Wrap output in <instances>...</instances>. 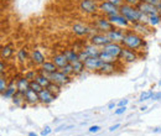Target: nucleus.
Listing matches in <instances>:
<instances>
[{"label":"nucleus","mask_w":161,"mask_h":136,"mask_svg":"<svg viewBox=\"0 0 161 136\" xmlns=\"http://www.w3.org/2000/svg\"><path fill=\"white\" fill-rule=\"evenodd\" d=\"M62 53L66 56V58L68 59L69 63H75L76 61H80L78 59V52H76L75 50H64Z\"/></svg>","instance_id":"b1692460"},{"label":"nucleus","mask_w":161,"mask_h":136,"mask_svg":"<svg viewBox=\"0 0 161 136\" xmlns=\"http://www.w3.org/2000/svg\"><path fill=\"white\" fill-rule=\"evenodd\" d=\"M102 64H103V61L99 57H89L84 62L86 69H88V71H99Z\"/></svg>","instance_id":"9d476101"},{"label":"nucleus","mask_w":161,"mask_h":136,"mask_svg":"<svg viewBox=\"0 0 161 136\" xmlns=\"http://www.w3.org/2000/svg\"><path fill=\"white\" fill-rule=\"evenodd\" d=\"M115 62H103L102 67L99 68V73L102 74H110L115 71Z\"/></svg>","instance_id":"412c9836"},{"label":"nucleus","mask_w":161,"mask_h":136,"mask_svg":"<svg viewBox=\"0 0 161 136\" xmlns=\"http://www.w3.org/2000/svg\"><path fill=\"white\" fill-rule=\"evenodd\" d=\"M13 55H14V50H13V47L10 45L1 47V57L3 58H10Z\"/></svg>","instance_id":"a878e982"},{"label":"nucleus","mask_w":161,"mask_h":136,"mask_svg":"<svg viewBox=\"0 0 161 136\" xmlns=\"http://www.w3.org/2000/svg\"><path fill=\"white\" fill-rule=\"evenodd\" d=\"M30 89H32V90L40 93L41 90L43 89V87L41 85L39 82H36V80H31V82H30Z\"/></svg>","instance_id":"473e14b6"},{"label":"nucleus","mask_w":161,"mask_h":136,"mask_svg":"<svg viewBox=\"0 0 161 136\" xmlns=\"http://www.w3.org/2000/svg\"><path fill=\"white\" fill-rule=\"evenodd\" d=\"M154 90H147V92H142L140 95V101H145V100H149V99H153V95H154Z\"/></svg>","instance_id":"72a5a7b5"},{"label":"nucleus","mask_w":161,"mask_h":136,"mask_svg":"<svg viewBox=\"0 0 161 136\" xmlns=\"http://www.w3.org/2000/svg\"><path fill=\"white\" fill-rule=\"evenodd\" d=\"M123 45L121 43H117V42H110L108 43L107 46L103 47V50L105 52H108L109 55H112L113 57H115L117 59L120 58V55H121V51H123Z\"/></svg>","instance_id":"39448f33"},{"label":"nucleus","mask_w":161,"mask_h":136,"mask_svg":"<svg viewBox=\"0 0 161 136\" xmlns=\"http://www.w3.org/2000/svg\"><path fill=\"white\" fill-rule=\"evenodd\" d=\"M154 133H161V128H156V129H154Z\"/></svg>","instance_id":"8fccbe9b"},{"label":"nucleus","mask_w":161,"mask_h":136,"mask_svg":"<svg viewBox=\"0 0 161 136\" xmlns=\"http://www.w3.org/2000/svg\"><path fill=\"white\" fill-rule=\"evenodd\" d=\"M105 1H109V3L114 4V5H115V6H118V8H120L121 5L124 4V0H105Z\"/></svg>","instance_id":"37998d69"},{"label":"nucleus","mask_w":161,"mask_h":136,"mask_svg":"<svg viewBox=\"0 0 161 136\" xmlns=\"http://www.w3.org/2000/svg\"><path fill=\"white\" fill-rule=\"evenodd\" d=\"M80 9L86 14H96L99 10V5L96 0H80Z\"/></svg>","instance_id":"7ed1b4c3"},{"label":"nucleus","mask_w":161,"mask_h":136,"mask_svg":"<svg viewBox=\"0 0 161 136\" xmlns=\"http://www.w3.org/2000/svg\"><path fill=\"white\" fill-rule=\"evenodd\" d=\"M119 13L130 24L139 22V19H140L141 15V11L139 10L138 6H131V5H128V4H123L121 5L120 8H119Z\"/></svg>","instance_id":"f03ea898"},{"label":"nucleus","mask_w":161,"mask_h":136,"mask_svg":"<svg viewBox=\"0 0 161 136\" xmlns=\"http://www.w3.org/2000/svg\"><path fill=\"white\" fill-rule=\"evenodd\" d=\"M16 93H18V87H16V84L13 82V83L9 84V87H8V89L4 92V94H1V97L4 98V99H13V98L15 97Z\"/></svg>","instance_id":"aec40b11"},{"label":"nucleus","mask_w":161,"mask_h":136,"mask_svg":"<svg viewBox=\"0 0 161 136\" xmlns=\"http://www.w3.org/2000/svg\"><path fill=\"white\" fill-rule=\"evenodd\" d=\"M138 8H139V10H140L141 13L146 14L147 16L160 14V10H159L156 6H154V5H151V4H149V3H146V1H144V0L139 4V6H138Z\"/></svg>","instance_id":"1a4fd4ad"},{"label":"nucleus","mask_w":161,"mask_h":136,"mask_svg":"<svg viewBox=\"0 0 161 136\" xmlns=\"http://www.w3.org/2000/svg\"><path fill=\"white\" fill-rule=\"evenodd\" d=\"M72 66H73L75 76H78V74H82V73H83V71L86 69L84 62H82V61H76L75 63H72Z\"/></svg>","instance_id":"393cba45"},{"label":"nucleus","mask_w":161,"mask_h":136,"mask_svg":"<svg viewBox=\"0 0 161 136\" xmlns=\"http://www.w3.org/2000/svg\"><path fill=\"white\" fill-rule=\"evenodd\" d=\"M108 19L110 20L114 25H119V26H123V27H126V26H129V24H130L128 20L121 15L120 13H119V14H115V15H112V16H109Z\"/></svg>","instance_id":"2eb2a0df"},{"label":"nucleus","mask_w":161,"mask_h":136,"mask_svg":"<svg viewBox=\"0 0 161 136\" xmlns=\"http://www.w3.org/2000/svg\"><path fill=\"white\" fill-rule=\"evenodd\" d=\"M129 103V100L128 99H123V100H120L119 103H118V106H126V104Z\"/></svg>","instance_id":"a18cd8bd"},{"label":"nucleus","mask_w":161,"mask_h":136,"mask_svg":"<svg viewBox=\"0 0 161 136\" xmlns=\"http://www.w3.org/2000/svg\"><path fill=\"white\" fill-rule=\"evenodd\" d=\"M31 61L32 63L37 64V66H42L46 61H45V55L41 52L40 50H34L31 52Z\"/></svg>","instance_id":"f3484780"},{"label":"nucleus","mask_w":161,"mask_h":136,"mask_svg":"<svg viewBox=\"0 0 161 136\" xmlns=\"http://www.w3.org/2000/svg\"><path fill=\"white\" fill-rule=\"evenodd\" d=\"M97 29L101 30L102 32L107 34V32L114 30L115 26H114V24L108 19V18H99V19L97 20Z\"/></svg>","instance_id":"6e6552de"},{"label":"nucleus","mask_w":161,"mask_h":136,"mask_svg":"<svg viewBox=\"0 0 161 136\" xmlns=\"http://www.w3.org/2000/svg\"><path fill=\"white\" fill-rule=\"evenodd\" d=\"M99 11L103 15H107L108 18L115 14H119V8L115 6L114 4L109 3V1H103L99 4Z\"/></svg>","instance_id":"20e7f679"},{"label":"nucleus","mask_w":161,"mask_h":136,"mask_svg":"<svg viewBox=\"0 0 161 136\" xmlns=\"http://www.w3.org/2000/svg\"><path fill=\"white\" fill-rule=\"evenodd\" d=\"M36 82H39L41 85L43 87V88H47L50 84H51V79L48 77H46V76H43V74H37V77H36V79H35Z\"/></svg>","instance_id":"bb28decb"},{"label":"nucleus","mask_w":161,"mask_h":136,"mask_svg":"<svg viewBox=\"0 0 161 136\" xmlns=\"http://www.w3.org/2000/svg\"><path fill=\"white\" fill-rule=\"evenodd\" d=\"M25 101L29 103V104H36L40 101V97H39V93L32 90V89H29L26 90L25 93Z\"/></svg>","instance_id":"dca6fc26"},{"label":"nucleus","mask_w":161,"mask_h":136,"mask_svg":"<svg viewBox=\"0 0 161 136\" xmlns=\"http://www.w3.org/2000/svg\"><path fill=\"white\" fill-rule=\"evenodd\" d=\"M88 131L92 133V134H96V133L101 131V126H98V125H93V126H91V128L88 129Z\"/></svg>","instance_id":"79ce46f5"},{"label":"nucleus","mask_w":161,"mask_h":136,"mask_svg":"<svg viewBox=\"0 0 161 136\" xmlns=\"http://www.w3.org/2000/svg\"><path fill=\"white\" fill-rule=\"evenodd\" d=\"M121 45H123L124 47H128V48H130V50H135V51H136V50L144 48V47L146 46V42H145V40L142 39L141 36H139V35H136V34H134V32H128V34H125Z\"/></svg>","instance_id":"f257e3e1"},{"label":"nucleus","mask_w":161,"mask_h":136,"mask_svg":"<svg viewBox=\"0 0 161 136\" xmlns=\"http://www.w3.org/2000/svg\"><path fill=\"white\" fill-rule=\"evenodd\" d=\"M41 69H42V71H45V72H46V73H48V74H52V73H55V72L60 71V69H58V67H57L52 61H46V62L41 66Z\"/></svg>","instance_id":"4be33fe9"},{"label":"nucleus","mask_w":161,"mask_h":136,"mask_svg":"<svg viewBox=\"0 0 161 136\" xmlns=\"http://www.w3.org/2000/svg\"><path fill=\"white\" fill-rule=\"evenodd\" d=\"M47 89H48L52 94H55V95H58L61 93V85L57 84V83H53V82H51V84L47 87Z\"/></svg>","instance_id":"c756f323"},{"label":"nucleus","mask_w":161,"mask_h":136,"mask_svg":"<svg viewBox=\"0 0 161 136\" xmlns=\"http://www.w3.org/2000/svg\"><path fill=\"white\" fill-rule=\"evenodd\" d=\"M8 83H6V79L4 78V76H1V78H0V93L1 94H4V92L8 89Z\"/></svg>","instance_id":"f704fd0d"},{"label":"nucleus","mask_w":161,"mask_h":136,"mask_svg":"<svg viewBox=\"0 0 161 136\" xmlns=\"http://www.w3.org/2000/svg\"><path fill=\"white\" fill-rule=\"evenodd\" d=\"M29 136H37V134L34 133V131H31V133H29Z\"/></svg>","instance_id":"3c124183"},{"label":"nucleus","mask_w":161,"mask_h":136,"mask_svg":"<svg viewBox=\"0 0 161 136\" xmlns=\"http://www.w3.org/2000/svg\"><path fill=\"white\" fill-rule=\"evenodd\" d=\"M159 85H161V80H160V82H159Z\"/></svg>","instance_id":"603ef678"},{"label":"nucleus","mask_w":161,"mask_h":136,"mask_svg":"<svg viewBox=\"0 0 161 136\" xmlns=\"http://www.w3.org/2000/svg\"><path fill=\"white\" fill-rule=\"evenodd\" d=\"M119 128H120V124H115V125H113V126L109 128V131H115V130L119 129Z\"/></svg>","instance_id":"49530a36"},{"label":"nucleus","mask_w":161,"mask_h":136,"mask_svg":"<svg viewBox=\"0 0 161 136\" xmlns=\"http://www.w3.org/2000/svg\"><path fill=\"white\" fill-rule=\"evenodd\" d=\"M5 71H6V64L4 63V61H1L0 62V73H1V76H4Z\"/></svg>","instance_id":"c03bdc74"},{"label":"nucleus","mask_w":161,"mask_h":136,"mask_svg":"<svg viewBox=\"0 0 161 136\" xmlns=\"http://www.w3.org/2000/svg\"><path fill=\"white\" fill-rule=\"evenodd\" d=\"M16 87H18V92L25 94L26 90L30 89V80L26 77H21L18 82H16Z\"/></svg>","instance_id":"a211bd4d"},{"label":"nucleus","mask_w":161,"mask_h":136,"mask_svg":"<svg viewBox=\"0 0 161 136\" xmlns=\"http://www.w3.org/2000/svg\"><path fill=\"white\" fill-rule=\"evenodd\" d=\"M144 1H146V3H149L151 5H154V6H156L158 9L161 8V0H144Z\"/></svg>","instance_id":"4c0bfd02"},{"label":"nucleus","mask_w":161,"mask_h":136,"mask_svg":"<svg viewBox=\"0 0 161 136\" xmlns=\"http://www.w3.org/2000/svg\"><path fill=\"white\" fill-rule=\"evenodd\" d=\"M60 71L61 72H63L64 74H67V76H73V74H75V71H73V66H72V63H68L67 66H64L63 68H61Z\"/></svg>","instance_id":"2f4dec72"},{"label":"nucleus","mask_w":161,"mask_h":136,"mask_svg":"<svg viewBox=\"0 0 161 136\" xmlns=\"http://www.w3.org/2000/svg\"><path fill=\"white\" fill-rule=\"evenodd\" d=\"M114 106H115V103H110V104L108 105V108H109V109H113Z\"/></svg>","instance_id":"09e8293b"},{"label":"nucleus","mask_w":161,"mask_h":136,"mask_svg":"<svg viewBox=\"0 0 161 136\" xmlns=\"http://www.w3.org/2000/svg\"><path fill=\"white\" fill-rule=\"evenodd\" d=\"M52 62L58 67V69L61 68H63L64 66H67L69 62H68V59L66 58V56L63 55V53H58V55H55L53 56V58H52Z\"/></svg>","instance_id":"6ab92c4d"},{"label":"nucleus","mask_w":161,"mask_h":136,"mask_svg":"<svg viewBox=\"0 0 161 136\" xmlns=\"http://www.w3.org/2000/svg\"><path fill=\"white\" fill-rule=\"evenodd\" d=\"M119 59H123V61H125L128 63H131V62L138 59V55H136L135 50H130L128 47H123V51H121L120 58Z\"/></svg>","instance_id":"9b49d317"},{"label":"nucleus","mask_w":161,"mask_h":136,"mask_svg":"<svg viewBox=\"0 0 161 136\" xmlns=\"http://www.w3.org/2000/svg\"><path fill=\"white\" fill-rule=\"evenodd\" d=\"M72 31H73L75 35L82 37V36H87L91 32V29L87 25H83V24H75L72 26Z\"/></svg>","instance_id":"4468645a"},{"label":"nucleus","mask_w":161,"mask_h":136,"mask_svg":"<svg viewBox=\"0 0 161 136\" xmlns=\"http://www.w3.org/2000/svg\"><path fill=\"white\" fill-rule=\"evenodd\" d=\"M83 50L88 53L89 57H99V53H101V51H102V50H98V47L94 46V45H92V43L84 46Z\"/></svg>","instance_id":"5701e85b"},{"label":"nucleus","mask_w":161,"mask_h":136,"mask_svg":"<svg viewBox=\"0 0 161 136\" xmlns=\"http://www.w3.org/2000/svg\"><path fill=\"white\" fill-rule=\"evenodd\" d=\"M125 1V4H128V5H131V6H139V4H140L142 0H124Z\"/></svg>","instance_id":"58836bf2"},{"label":"nucleus","mask_w":161,"mask_h":136,"mask_svg":"<svg viewBox=\"0 0 161 136\" xmlns=\"http://www.w3.org/2000/svg\"><path fill=\"white\" fill-rule=\"evenodd\" d=\"M27 58H29V53H27L26 48L19 50V52H18V59L20 61L21 63H25V62L27 61Z\"/></svg>","instance_id":"7c9ffc66"},{"label":"nucleus","mask_w":161,"mask_h":136,"mask_svg":"<svg viewBox=\"0 0 161 136\" xmlns=\"http://www.w3.org/2000/svg\"><path fill=\"white\" fill-rule=\"evenodd\" d=\"M51 133H52V129H51L50 126H46V128L41 131V136H48Z\"/></svg>","instance_id":"a19ab883"},{"label":"nucleus","mask_w":161,"mask_h":136,"mask_svg":"<svg viewBox=\"0 0 161 136\" xmlns=\"http://www.w3.org/2000/svg\"><path fill=\"white\" fill-rule=\"evenodd\" d=\"M107 36L109 37V40H110L112 42L121 43V42H123V40H124L125 34H124L121 30H119V29H114V30H112V31L107 32Z\"/></svg>","instance_id":"ddd939ff"},{"label":"nucleus","mask_w":161,"mask_h":136,"mask_svg":"<svg viewBox=\"0 0 161 136\" xmlns=\"http://www.w3.org/2000/svg\"><path fill=\"white\" fill-rule=\"evenodd\" d=\"M99 58L103 61V62H117V58L113 57L112 55H109L108 52H105L104 50H102L101 53H99Z\"/></svg>","instance_id":"cd10ccee"},{"label":"nucleus","mask_w":161,"mask_h":136,"mask_svg":"<svg viewBox=\"0 0 161 136\" xmlns=\"http://www.w3.org/2000/svg\"><path fill=\"white\" fill-rule=\"evenodd\" d=\"M50 79H51V82L60 84L61 87L68 84V83L72 80V79H71V76H67V74H64V73L61 72V71H57V72L50 74Z\"/></svg>","instance_id":"423d86ee"},{"label":"nucleus","mask_w":161,"mask_h":136,"mask_svg":"<svg viewBox=\"0 0 161 136\" xmlns=\"http://www.w3.org/2000/svg\"><path fill=\"white\" fill-rule=\"evenodd\" d=\"M159 24H161V14H156V15H151L149 16V25L155 27Z\"/></svg>","instance_id":"c85d7f7f"},{"label":"nucleus","mask_w":161,"mask_h":136,"mask_svg":"<svg viewBox=\"0 0 161 136\" xmlns=\"http://www.w3.org/2000/svg\"><path fill=\"white\" fill-rule=\"evenodd\" d=\"M159 10H160V14H161V8H160V9H159Z\"/></svg>","instance_id":"864d4df0"},{"label":"nucleus","mask_w":161,"mask_h":136,"mask_svg":"<svg viewBox=\"0 0 161 136\" xmlns=\"http://www.w3.org/2000/svg\"><path fill=\"white\" fill-rule=\"evenodd\" d=\"M125 112H126V106H119L118 109H115L114 114H115V115H123Z\"/></svg>","instance_id":"ea45409f"},{"label":"nucleus","mask_w":161,"mask_h":136,"mask_svg":"<svg viewBox=\"0 0 161 136\" xmlns=\"http://www.w3.org/2000/svg\"><path fill=\"white\" fill-rule=\"evenodd\" d=\"M39 97H40V101L42 104H51L52 101L56 100L57 95L52 94L47 88H43L40 93H39Z\"/></svg>","instance_id":"f8f14e48"},{"label":"nucleus","mask_w":161,"mask_h":136,"mask_svg":"<svg viewBox=\"0 0 161 136\" xmlns=\"http://www.w3.org/2000/svg\"><path fill=\"white\" fill-rule=\"evenodd\" d=\"M25 77L27 78L30 82L31 80H35L36 79V77H37V74L35 73V71H30V72H27V73H25Z\"/></svg>","instance_id":"e433bc0d"},{"label":"nucleus","mask_w":161,"mask_h":136,"mask_svg":"<svg viewBox=\"0 0 161 136\" xmlns=\"http://www.w3.org/2000/svg\"><path fill=\"white\" fill-rule=\"evenodd\" d=\"M110 42L112 41L107 36V34H96L91 37V43L97 46V47H102V48L104 46H107L108 43H110Z\"/></svg>","instance_id":"0eeeda50"},{"label":"nucleus","mask_w":161,"mask_h":136,"mask_svg":"<svg viewBox=\"0 0 161 136\" xmlns=\"http://www.w3.org/2000/svg\"><path fill=\"white\" fill-rule=\"evenodd\" d=\"M88 58H89V56H88V53H87L84 50H80V52H78V59H80V61L86 62Z\"/></svg>","instance_id":"c9c22d12"},{"label":"nucleus","mask_w":161,"mask_h":136,"mask_svg":"<svg viewBox=\"0 0 161 136\" xmlns=\"http://www.w3.org/2000/svg\"><path fill=\"white\" fill-rule=\"evenodd\" d=\"M159 99H161V93H154L153 100H159Z\"/></svg>","instance_id":"de8ad7c7"}]
</instances>
